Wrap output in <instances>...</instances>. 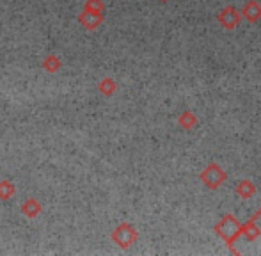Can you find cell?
<instances>
[{
	"label": "cell",
	"instance_id": "obj_10",
	"mask_svg": "<svg viewBox=\"0 0 261 256\" xmlns=\"http://www.w3.org/2000/svg\"><path fill=\"white\" fill-rule=\"evenodd\" d=\"M98 91H100L103 96H112L114 93L117 91V84L114 79H110V76H103V79L98 82Z\"/></svg>",
	"mask_w": 261,
	"mask_h": 256
},
{
	"label": "cell",
	"instance_id": "obj_9",
	"mask_svg": "<svg viewBox=\"0 0 261 256\" xmlns=\"http://www.w3.org/2000/svg\"><path fill=\"white\" fill-rule=\"evenodd\" d=\"M43 69H45L46 73H57L59 69L62 68V61L59 56H55V54H50V56H46L45 59H43Z\"/></svg>",
	"mask_w": 261,
	"mask_h": 256
},
{
	"label": "cell",
	"instance_id": "obj_3",
	"mask_svg": "<svg viewBox=\"0 0 261 256\" xmlns=\"http://www.w3.org/2000/svg\"><path fill=\"white\" fill-rule=\"evenodd\" d=\"M201 182H203L208 189L215 191V189H219L220 185L226 182V173H224L222 167H219L217 164H210L206 169L201 173Z\"/></svg>",
	"mask_w": 261,
	"mask_h": 256
},
{
	"label": "cell",
	"instance_id": "obj_4",
	"mask_svg": "<svg viewBox=\"0 0 261 256\" xmlns=\"http://www.w3.org/2000/svg\"><path fill=\"white\" fill-rule=\"evenodd\" d=\"M217 20H219V23L222 25L224 29H227V31H233V29L240 23L242 14L238 13L234 7H224V9L219 13V16H217Z\"/></svg>",
	"mask_w": 261,
	"mask_h": 256
},
{
	"label": "cell",
	"instance_id": "obj_6",
	"mask_svg": "<svg viewBox=\"0 0 261 256\" xmlns=\"http://www.w3.org/2000/svg\"><path fill=\"white\" fill-rule=\"evenodd\" d=\"M242 18H245L247 21H251V23H254V21H258L261 18V4L258 0H249V2H245V6L242 7Z\"/></svg>",
	"mask_w": 261,
	"mask_h": 256
},
{
	"label": "cell",
	"instance_id": "obj_5",
	"mask_svg": "<svg viewBox=\"0 0 261 256\" xmlns=\"http://www.w3.org/2000/svg\"><path fill=\"white\" fill-rule=\"evenodd\" d=\"M76 21L82 25L86 31H96L101 23H103V14L89 13V11H82V13L76 16Z\"/></svg>",
	"mask_w": 261,
	"mask_h": 256
},
{
	"label": "cell",
	"instance_id": "obj_12",
	"mask_svg": "<svg viewBox=\"0 0 261 256\" xmlns=\"http://www.w3.org/2000/svg\"><path fill=\"white\" fill-rule=\"evenodd\" d=\"M178 123H179V126H181L183 130H192V128L197 125V119H196V116H194L192 112L185 111L183 114H179Z\"/></svg>",
	"mask_w": 261,
	"mask_h": 256
},
{
	"label": "cell",
	"instance_id": "obj_11",
	"mask_svg": "<svg viewBox=\"0 0 261 256\" xmlns=\"http://www.w3.org/2000/svg\"><path fill=\"white\" fill-rule=\"evenodd\" d=\"M16 194V185L11 180L0 182V201H9Z\"/></svg>",
	"mask_w": 261,
	"mask_h": 256
},
{
	"label": "cell",
	"instance_id": "obj_1",
	"mask_svg": "<svg viewBox=\"0 0 261 256\" xmlns=\"http://www.w3.org/2000/svg\"><path fill=\"white\" fill-rule=\"evenodd\" d=\"M110 239H112V242L116 244L117 247H121V249H128V247L134 246V244L137 242L139 233H137V229L130 224V222H121V224H117L116 228L112 229Z\"/></svg>",
	"mask_w": 261,
	"mask_h": 256
},
{
	"label": "cell",
	"instance_id": "obj_7",
	"mask_svg": "<svg viewBox=\"0 0 261 256\" xmlns=\"http://www.w3.org/2000/svg\"><path fill=\"white\" fill-rule=\"evenodd\" d=\"M20 212L25 215V217L36 219L43 212V207H41V203H39V201L36 199V197H27V199H25L23 203H21Z\"/></svg>",
	"mask_w": 261,
	"mask_h": 256
},
{
	"label": "cell",
	"instance_id": "obj_2",
	"mask_svg": "<svg viewBox=\"0 0 261 256\" xmlns=\"http://www.w3.org/2000/svg\"><path fill=\"white\" fill-rule=\"evenodd\" d=\"M240 228L242 226L237 222V219L233 217V215H224V219L219 222V224L215 226V232L217 235L220 237V239L226 240L227 246H233V242L237 240V237L240 235Z\"/></svg>",
	"mask_w": 261,
	"mask_h": 256
},
{
	"label": "cell",
	"instance_id": "obj_8",
	"mask_svg": "<svg viewBox=\"0 0 261 256\" xmlns=\"http://www.w3.org/2000/svg\"><path fill=\"white\" fill-rule=\"evenodd\" d=\"M234 192H237L242 199H249V197H252L256 194V187L251 180H240L237 184V187H234Z\"/></svg>",
	"mask_w": 261,
	"mask_h": 256
},
{
	"label": "cell",
	"instance_id": "obj_13",
	"mask_svg": "<svg viewBox=\"0 0 261 256\" xmlns=\"http://www.w3.org/2000/svg\"><path fill=\"white\" fill-rule=\"evenodd\" d=\"M258 214H259V212H258ZM258 214H256V217L252 219L251 222H247L244 228H240V235H245V239H247V240H254L256 237L259 235V229L254 226V221L258 219Z\"/></svg>",
	"mask_w": 261,
	"mask_h": 256
},
{
	"label": "cell",
	"instance_id": "obj_14",
	"mask_svg": "<svg viewBox=\"0 0 261 256\" xmlns=\"http://www.w3.org/2000/svg\"><path fill=\"white\" fill-rule=\"evenodd\" d=\"M82 11H89V13L103 14L105 4H103V0H86V2H84Z\"/></svg>",
	"mask_w": 261,
	"mask_h": 256
}]
</instances>
